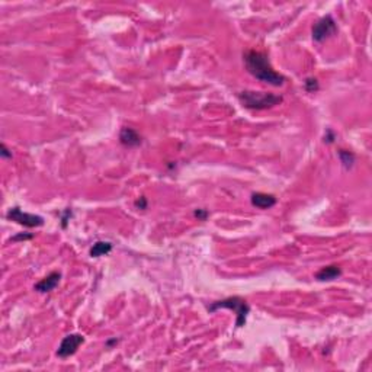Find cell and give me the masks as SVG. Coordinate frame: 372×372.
<instances>
[{"label": "cell", "mask_w": 372, "mask_h": 372, "mask_svg": "<svg viewBox=\"0 0 372 372\" xmlns=\"http://www.w3.org/2000/svg\"><path fill=\"white\" fill-rule=\"evenodd\" d=\"M252 205L261 210H268L276 203V198L271 194H262V192H256L252 195Z\"/></svg>", "instance_id": "obj_9"}, {"label": "cell", "mask_w": 372, "mask_h": 372, "mask_svg": "<svg viewBox=\"0 0 372 372\" xmlns=\"http://www.w3.org/2000/svg\"><path fill=\"white\" fill-rule=\"evenodd\" d=\"M32 237H34L32 234H19V236L12 237V240L13 241H16V240H31Z\"/></svg>", "instance_id": "obj_16"}, {"label": "cell", "mask_w": 372, "mask_h": 372, "mask_svg": "<svg viewBox=\"0 0 372 372\" xmlns=\"http://www.w3.org/2000/svg\"><path fill=\"white\" fill-rule=\"evenodd\" d=\"M119 141L125 147H138L141 144V137L134 128L124 127L119 133Z\"/></svg>", "instance_id": "obj_8"}, {"label": "cell", "mask_w": 372, "mask_h": 372, "mask_svg": "<svg viewBox=\"0 0 372 372\" xmlns=\"http://www.w3.org/2000/svg\"><path fill=\"white\" fill-rule=\"evenodd\" d=\"M220 308H227V310H231V311H236V327L240 329L246 326V322H247V315L250 313V307L247 304V301L240 298V296H230V298H226V300H221V301H215L212 303L210 307H208V311L210 313H214Z\"/></svg>", "instance_id": "obj_3"}, {"label": "cell", "mask_w": 372, "mask_h": 372, "mask_svg": "<svg viewBox=\"0 0 372 372\" xmlns=\"http://www.w3.org/2000/svg\"><path fill=\"white\" fill-rule=\"evenodd\" d=\"M195 217H198L199 220H207L208 212L205 211V210H196V211H195Z\"/></svg>", "instance_id": "obj_15"}, {"label": "cell", "mask_w": 372, "mask_h": 372, "mask_svg": "<svg viewBox=\"0 0 372 372\" xmlns=\"http://www.w3.org/2000/svg\"><path fill=\"white\" fill-rule=\"evenodd\" d=\"M342 275V271L340 268L336 266V265H330V266H326V268H322L320 271L315 273V279L320 281V282H324V281H334L336 278H339Z\"/></svg>", "instance_id": "obj_10"}, {"label": "cell", "mask_w": 372, "mask_h": 372, "mask_svg": "<svg viewBox=\"0 0 372 372\" xmlns=\"http://www.w3.org/2000/svg\"><path fill=\"white\" fill-rule=\"evenodd\" d=\"M0 148H2V157H6V159H10V157H12V153H9V150L6 148L5 144H2Z\"/></svg>", "instance_id": "obj_17"}, {"label": "cell", "mask_w": 372, "mask_h": 372, "mask_svg": "<svg viewBox=\"0 0 372 372\" xmlns=\"http://www.w3.org/2000/svg\"><path fill=\"white\" fill-rule=\"evenodd\" d=\"M85 343V338L79 333H73V334H68L66 338L61 340L59 349H57V356L59 358H68V356L75 355L77 352V349L80 345Z\"/></svg>", "instance_id": "obj_6"}, {"label": "cell", "mask_w": 372, "mask_h": 372, "mask_svg": "<svg viewBox=\"0 0 372 372\" xmlns=\"http://www.w3.org/2000/svg\"><path fill=\"white\" fill-rule=\"evenodd\" d=\"M339 157H340L342 164L345 166V169H350L354 166V163H355V156L350 152H347V150H340L339 152Z\"/></svg>", "instance_id": "obj_12"}, {"label": "cell", "mask_w": 372, "mask_h": 372, "mask_svg": "<svg viewBox=\"0 0 372 372\" xmlns=\"http://www.w3.org/2000/svg\"><path fill=\"white\" fill-rule=\"evenodd\" d=\"M243 59L247 71L257 80L271 86H282L285 83V77L273 70L266 54L261 51H246Z\"/></svg>", "instance_id": "obj_1"}, {"label": "cell", "mask_w": 372, "mask_h": 372, "mask_svg": "<svg viewBox=\"0 0 372 372\" xmlns=\"http://www.w3.org/2000/svg\"><path fill=\"white\" fill-rule=\"evenodd\" d=\"M110 250H112V245L109 241H98L90 249V256L92 257H101L103 254L109 253Z\"/></svg>", "instance_id": "obj_11"}, {"label": "cell", "mask_w": 372, "mask_h": 372, "mask_svg": "<svg viewBox=\"0 0 372 372\" xmlns=\"http://www.w3.org/2000/svg\"><path fill=\"white\" fill-rule=\"evenodd\" d=\"M304 87L307 92H315V90H319V82L313 77H308L304 82Z\"/></svg>", "instance_id": "obj_13"}, {"label": "cell", "mask_w": 372, "mask_h": 372, "mask_svg": "<svg viewBox=\"0 0 372 372\" xmlns=\"http://www.w3.org/2000/svg\"><path fill=\"white\" fill-rule=\"evenodd\" d=\"M136 207L137 208H140V210H145V208H147V201H145L144 196H141L140 199H137Z\"/></svg>", "instance_id": "obj_14"}, {"label": "cell", "mask_w": 372, "mask_h": 372, "mask_svg": "<svg viewBox=\"0 0 372 372\" xmlns=\"http://www.w3.org/2000/svg\"><path fill=\"white\" fill-rule=\"evenodd\" d=\"M6 218L10 221H15L17 224L24 226V227H28V229H32V227H41V226H44V218L41 215L24 212L19 207L10 208L8 211V214H6Z\"/></svg>", "instance_id": "obj_4"}, {"label": "cell", "mask_w": 372, "mask_h": 372, "mask_svg": "<svg viewBox=\"0 0 372 372\" xmlns=\"http://www.w3.org/2000/svg\"><path fill=\"white\" fill-rule=\"evenodd\" d=\"M333 140H334L333 133H331V131H327V136H324V141H327V143H333Z\"/></svg>", "instance_id": "obj_18"}, {"label": "cell", "mask_w": 372, "mask_h": 372, "mask_svg": "<svg viewBox=\"0 0 372 372\" xmlns=\"http://www.w3.org/2000/svg\"><path fill=\"white\" fill-rule=\"evenodd\" d=\"M60 279H61V273L60 272H51L50 275H47L45 278L35 284V291H38V292H50V291L57 288V285L60 284Z\"/></svg>", "instance_id": "obj_7"}, {"label": "cell", "mask_w": 372, "mask_h": 372, "mask_svg": "<svg viewBox=\"0 0 372 372\" xmlns=\"http://www.w3.org/2000/svg\"><path fill=\"white\" fill-rule=\"evenodd\" d=\"M238 101L247 109L262 110L269 109L279 105L282 102V96L273 95V93L254 92V90H243L238 93Z\"/></svg>", "instance_id": "obj_2"}, {"label": "cell", "mask_w": 372, "mask_h": 372, "mask_svg": "<svg viewBox=\"0 0 372 372\" xmlns=\"http://www.w3.org/2000/svg\"><path fill=\"white\" fill-rule=\"evenodd\" d=\"M338 32V25L331 15H326L322 17L317 24L313 26V40L317 43H323L330 36L336 35Z\"/></svg>", "instance_id": "obj_5"}]
</instances>
